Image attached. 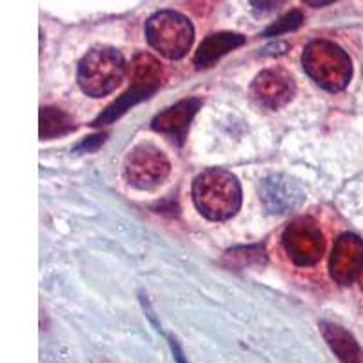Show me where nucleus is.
Here are the masks:
<instances>
[{"label":"nucleus","instance_id":"39448f33","mask_svg":"<svg viewBox=\"0 0 363 363\" xmlns=\"http://www.w3.org/2000/svg\"><path fill=\"white\" fill-rule=\"evenodd\" d=\"M171 164L153 144H138L125 158L124 173L133 187L142 191L155 189L167 178Z\"/></svg>","mask_w":363,"mask_h":363},{"label":"nucleus","instance_id":"f03ea898","mask_svg":"<svg viewBox=\"0 0 363 363\" xmlns=\"http://www.w3.org/2000/svg\"><path fill=\"white\" fill-rule=\"evenodd\" d=\"M303 67L311 79L327 91H342L352 74L349 55L329 40H313L307 45Z\"/></svg>","mask_w":363,"mask_h":363},{"label":"nucleus","instance_id":"f257e3e1","mask_svg":"<svg viewBox=\"0 0 363 363\" xmlns=\"http://www.w3.org/2000/svg\"><path fill=\"white\" fill-rule=\"evenodd\" d=\"M193 200L206 218L222 222L238 213L242 206V187L238 178L220 167H213L196 177Z\"/></svg>","mask_w":363,"mask_h":363},{"label":"nucleus","instance_id":"aec40b11","mask_svg":"<svg viewBox=\"0 0 363 363\" xmlns=\"http://www.w3.org/2000/svg\"><path fill=\"white\" fill-rule=\"evenodd\" d=\"M307 4L314 6V8H318V6H329V4H333V0H320V2H313V0H309Z\"/></svg>","mask_w":363,"mask_h":363},{"label":"nucleus","instance_id":"423d86ee","mask_svg":"<svg viewBox=\"0 0 363 363\" xmlns=\"http://www.w3.org/2000/svg\"><path fill=\"white\" fill-rule=\"evenodd\" d=\"M284 249L294 265L311 267L322 258L325 242L316 222L311 218H296L285 229Z\"/></svg>","mask_w":363,"mask_h":363},{"label":"nucleus","instance_id":"dca6fc26","mask_svg":"<svg viewBox=\"0 0 363 363\" xmlns=\"http://www.w3.org/2000/svg\"><path fill=\"white\" fill-rule=\"evenodd\" d=\"M223 265L231 269H245L252 265L265 264L264 245H249V247H236L227 251L222 258Z\"/></svg>","mask_w":363,"mask_h":363},{"label":"nucleus","instance_id":"7ed1b4c3","mask_svg":"<svg viewBox=\"0 0 363 363\" xmlns=\"http://www.w3.org/2000/svg\"><path fill=\"white\" fill-rule=\"evenodd\" d=\"M125 74V62L122 53L113 48L91 50L79 66V84L89 96L108 95L120 86Z\"/></svg>","mask_w":363,"mask_h":363},{"label":"nucleus","instance_id":"f3484780","mask_svg":"<svg viewBox=\"0 0 363 363\" xmlns=\"http://www.w3.org/2000/svg\"><path fill=\"white\" fill-rule=\"evenodd\" d=\"M301 22H303V15H301V11L294 9V11L287 13L281 18H278L274 24L269 26L262 35L264 37H280V35L289 33V31H294V29L300 28Z\"/></svg>","mask_w":363,"mask_h":363},{"label":"nucleus","instance_id":"f8f14e48","mask_svg":"<svg viewBox=\"0 0 363 363\" xmlns=\"http://www.w3.org/2000/svg\"><path fill=\"white\" fill-rule=\"evenodd\" d=\"M244 42L245 37H242V35L238 33H229V31L209 35V37L200 44L199 51L194 55V66L199 67V69L211 67L218 58H222L223 55H227L229 51L240 48Z\"/></svg>","mask_w":363,"mask_h":363},{"label":"nucleus","instance_id":"a211bd4d","mask_svg":"<svg viewBox=\"0 0 363 363\" xmlns=\"http://www.w3.org/2000/svg\"><path fill=\"white\" fill-rule=\"evenodd\" d=\"M106 133H100V135H93L89 136V138H86V140L80 142L77 147H74V153H79V151H84V153H91V151H95L99 145H102L104 142H106Z\"/></svg>","mask_w":363,"mask_h":363},{"label":"nucleus","instance_id":"2eb2a0df","mask_svg":"<svg viewBox=\"0 0 363 363\" xmlns=\"http://www.w3.org/2000/svg\"><path fill=\"white\" fill-rule=\"evenodd\" d=\"M73 116L57 108H40V138L51 140L74 131Z\"/></svg>","mask_w":363,"mask_h":363},{"label":"nucleus","instance_id":"ddd939ff","mask_svg":"<svg viewBox=\"0 0 363 363\" xmlns=\"http://www.w3.org/2000/svg\"><path fill=\"white\" fill-rule=\"evenodd\" d=\"M129 79L131 86L157 91L164 80V71L153 55L138 53L129 64Z\"/></svg>","mask_w":363,"mask_h":363},{"label":"nucleus","instance_id":"412c9836","mask_svg":"<svg viewBox=\"0 0 363 363\" xmlns=\"http://www.w3.org/2000/svg\"><path fill=\"white\" fill-rule=\"evenodd\" d=\"M359 285H362V291H363V271L362 274H359Z\"/></svg>","mask_w":363,"mask_h":363},{"label":"nucleus","instance_id":"9d476101","mask_svg":"<svg viewBox=\"0 0 363 363\" xmlns=\"http://www.w3.org/2000/svg\"><path fill=\"white\" fill-rule=\"evenodd\" d=\"M262 202L265 203L271 213H287L300 206L306 199V194L298 186V182L293 178L284 177V174H274L262 182Z\"/></svg>","mask_w":363,"mask_h":363},{"label":"nucleus","instance_id":"0eeeda50","mask_svg":"<svg viewBox=\"0 0 363 363\" xmlns=\"http://www.w3.org/2000/svg\"><path fill=\"white\" fill-rule=\"evenodd\" d=\"M330 277L336 284L349 285L363 271V242L356 235H342L336 240L329 262Z\"/></svg>","mask_w":363,"mask_h":363},{"label":"nucleus","instance_id":"6e6552de","mask_svg":"<svg viewBox=\"0 0 363 363\" xmlns=\"http://www.w3.org/2000/svg\"><path fill=\"white\" fill-rule=\"evenodd\" d=\"M251 93L260 106L269 109H280L294 95V80L291 73L281 67L262 71L251 86Z\"/></svg>","mask_w":363,"mask_h":363},{"label":"nucleus","instance_id":"9b49d317","mask_svg":"<svg viewBox=\"0 0 363 363\" xmlns=\"http://www.w3.org/2000/svg\"><path fill=\"white\" fill-rule=\"evenodd\" d=\"M320 330H322V336L327 345L330 347V351L335 352L340 362L363 363V349L349 330L330 322L320 323Z\"/></svg>","mask_w":363,"mask_h":363},{"label":"nucleus","instance_id":"4468645a","mask_svg":"<svg viewBox=\"0 0 363 363\" xmlns=\"http://www.w3.org/2000/svg\"><path fill=\"white\" fill-rule=\"evenodd\" d=\"M153 93L155 91H151V89H142V87L131 86L128 91H125L124 95H120L115 102L109 104L108 108L104 109V111L96 116L95 122H93V125H95V128H100V125L113 124V122H116L120 116H124L125 113L133 108V106L140 104L142 100L149 99V96L153 95Z\"/></svg>","mask_w":363,"mask_h":363},{"label":"nucleus","instance_id":"20e7f679","mask_svg":"<svg viewBox=\"0 0 363 363\" xmlns=\"http://www.w3.org/2000/svg\"><path fill=\"white\" fill-rule=\"evenodd\" d=\"M193 35L191 22L171 9L155 13L145 24V37L149 44L171 60L186 57L193 44Z\"/></svg>","mask_w":363,"mask_h":363},{"label":"nucleus","instance_id":"1a4fd4ad","mask_svg":"<svg viewBox=\"0 0 363 363\" xmlns=\"http://www.w3.org/2000/svg\"><path fill=\"white\" fill-rule=\"evenodd\" d=\"M200 99H184L180 102H177L174 106L167 108L165 111H162L160 115H157L153 118V129L155 131L162 133V135H167L173 138V142H177L178 145H182L186 142L187 131H189V125L193 122L194 115L199 113Z\"/></svg>","mask_w":363,"mask_h":363},{"label":"nucleus","instance_id":"6ab92c4d","mask_svg":"<svg viewBox=\"0 0 363 363\" xmlns=\"http://www.w3.org/2000/svg\"><path fill=\"white\" fill-rule=\"evenodd\" d=\"M169 343H171V349H173V354H174V359H177L178 363H187L186 358H184V352H182L180 345H178V342L174 338H169Z\"/></svg>","mask_w":363,"mask_h":363}]
</instances>
